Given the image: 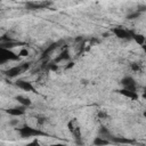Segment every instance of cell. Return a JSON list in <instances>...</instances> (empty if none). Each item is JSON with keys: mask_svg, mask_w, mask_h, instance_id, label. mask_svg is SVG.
Listing matches in <instances>:
<instances>
[{"mask_svg": "<svg viewBox=\"0 0 146 146\" xmlns=\"http://www.w3.org/2000/svg\"><path fill=\"white\" fill-rule=\"evenodd\" d=\"M16 130L18 131V133L21 135L22 138H30V137H40V136H44L46 133L42 132L39 129L32 128L30 125H24L22 128H16Z\"/></svg>", "mask_w": 146, "mask_h": 146, "instance_id": "cell-1", "label": "cell"}, {"mask_svg": "<svg viewBox=\"0 0 146 146\" xmlns=\"http://www.w3.org/2000/svg\"><path fill=\"white\" fill-rule=\"evenodd\" d=\"M67 128H68V131L72 133V136L74 137L76 144H83V141L81 140V129L79 127V123H78V120L76 119H72L67 122Z\"/></svg>", "mask_w": 146, "mask_h": 146, "instance_id": "cell-2", "label": "cell"}, {"mask_svg": "<svg viewBox=\"0 0 146 146\" xmlns=\"http://www.w3.org/2000/svg\"><path fill=\"white\" fill-rule=\"evenodd\" d=\"M19 58L18 54H15L11 49L0 47V65L7 63L8 60H19Z\"/></svg>", "mask_w": 146, "mask_h": 146, "instance_id": "cell-3", "label": "cell"}, {"mask_svg": "<svg viewBox=\"0 0 146 146\" xmlns=\"http://www.w3.org/2000/svg\"><path fill=\"white\" fill-rule=\"evenodd\" d=\"M29 67H30V63H22V64L17 65V66H14V67L7 70V71L5 72V74H6V76H8V78H16V76H18L19 74H22L23 72L27 71Z\"/></svg>", "mask_w": 146, "mask_h": 146, "instance_id": "cell-4", "label": "cell"}, {"mask_svg": "<svg viewBox=\"0 0 146 146\" xmlns=\"http://www.w3.org/2000/svg\"><path fill=\"white\" fill-rule=\"evenodd\" d=\"M51 5L50 0H43V1H29L25 3V8L27 10H39V9H46Z\"/></svg>", "mask_w": 146, "mask_h": 146, "instance_id": "cell-5", "label": "cell"}, {"mask_svg": "<svg viewBox=\"0 0 146 146\" xmlns=\"http://www.w3.org/2000/svg\"><path fill=\"white\" fill-rule=\"evenodd\" d=\"M112 32L119 39H123V40H131L132 39L131 38L132 31H130V30H125V29H122V27H113Z\"/></svg>", "mask_w": 146, "mask_h": 146, "instance_id": "cell-6", "label": "cell"}, {"mask_svg": "<svg viewBox=\"0 0 146 146\" xmlns=\"http://www.w3.org/2000/svg\"><path fill=\"white\" fill-rule=\"evenodd\" d=\"M121 84L125 89H129V90H132V91H137V82L132 76H124L121 80Z\"/></svg>", "mask_w": 146, "mask_h": 146, "instance_id": "cell-7", "label": "cell"}, {"mask_svg": "<svg viewBox=\"0 0 146 146\" xmlns=\"http://www.w3.org/2000/svg\"><path fill=\"white\" fill-rule=\"evenodd\" d=\"M15 84H16L18 88H21L22 90H24V91L36 92V91H35V88H34V87L32 86V83L29 82V81H25V80H18V81L15 82Z\"/></svg>", "mask_w": 146, "mask_h": 146, "instance_id": "cell-8", "label": "cell"}, {"mask_svg": "<svg viewBox=\"0 0 146 146\" xmlns=\"http://www.w3.org/2000/svg\"><path fill=\"white\" fill-rule=\"evenodd\" d=\"M116 92H119L120 95H122V96H124V97H128V98H130V99H132V100H137V99H138V94H137V91H132V90H129V89L123 88V89L116 90Z\"/></svg>", "mask_w": 146, "mask_h": 146, "instance_id": "cell-9", "label": "cell"}, {"mask_svg": "<svg viewBox=\"0 0 146 146\" xmlns=\"http://www.w3.org/2000/svg\"><path fill=\"white\" fill-rule=\"evenodd\" d=\"M6 112L9 114V115H13V116H21L23 114H25V106H16V107H11V108H8L6 110Z\"/></svg>", "mask_w": 146, "mask_h": 146, "instance_id": "cell-10", "label": "cell"}, {"mask_svg": "<svg viewBox=\"0 0 146 146\" xmlns=\"http://www.w3.org/2000/svg\"><path fill=\"white\" fill-rule=\"evenodd\" d=\"M71 58V55H70V52H68V49L67 48H65L56 58H55V60H54V63H56V64H58V63H60V62H63V60H68Z\"/></svg>", "mask_w": 146, "mask_h": 146, "instance_id": "cell-11", "label": "cell"}, {"mask_svg": "<svg viewBox=\"0 0 146 146\" xmlns=\"http://www.w3.org/2000/svg\"><path fill=\"white\" fill-rule=\"evenodd\" d=\"M60 44V41H58V42H54V43H51L50 46H48L47 48H46V50L42 52V58H46V57H48L54 50H56L57 48H58V46Z\"/></svg>", "mask_w": 146, "mask_h": 146, "instance_id": "cell-12", "label": "cell"}, {"mask_svg": "<svg viewBox=\"0 0 146 146\" xmlns=\"http://www.w3.org/2000/svg\"><path fill=\"white\" fill-rule=\"evenodd\" d=\"M111 143H114V144H135V140H131V139H128V138H124V137H112Z\"/></svg>", "mask_w": 146, "mask_h": 146, "instance_id": "cell-13", "label": "cell"}, {"mask_svg": "<svg viewBox=\"0 0 146 146\" xmlns=\"http://www.w3.org/2000/svg\"><path fill=\"white\" fill-rule=\"evenodd\" d=\"M15 99L21 104V105H23V106H25V107H27V106H31L32 105V100L30 99V98H27V97H24V96H16L15 97Z\"/></svg>", "mask_w": 146, "mask_h": 146, "instance_id": "cell-14", "label": "cell"}, {"mask_svg": "<svg viewBox=\"0 0 146 146\" xmlns=\"http://www.w3.org/2000/svg\"><path fill=\"white\" fill-rule=\"evenodd\" d=\"M131 38L138 43V44H140V46H143L144 43H145V36L143 35V34H139V33H135V32H132L131 33Z\"/></svg>", "mask_w": 146, "mask_h": 146, "instance_id": "cell-15", "label": "cell"}, {"mask_svg": "<svg viewBox=\"0 0 146 146\" xmlns=\"http://www.w3.org/2000/svg\"><path fill=\"white\" fill-rule=\"evenodd\" d=\"M110 144V140H107V139H105V138H103V137H96L95 139H94V145H96V146H100V145H108Z\"/></svg>", "mask_w": 146, "mask_h": 146, "instance_id": "cell-16", "label": "cell"}, {"mask_svg": "<svg viewBox=\"0 0 146 146\" xmlns=\"http://www.w3.org/2000/svg\"><path fill=\"white\" fill-rule=\"evenodd\" d=\"M16 46H18V43L15 42L14 40H11V41L0 42V47H2V48H7V49H11V48H14V47H16Z\"/></svg>", "mask_w": 146, "mask_h": 146, "instance_id": "cell-17", "label": "cell"}, {"mask_svg": "<svg viewBox=\"0 0 146 146\" xmlns=\"http://www.w3.org/2000/svg\"><path fill=\"white\" fill-rule=\"evenodd\" d=\"M140 16V13L139 11H133V13H131V14H128L127 15V19H129V21H132V19H136V18H138Z\"/></svg>", "mask_w": 146, "mask_h": 146, "instance_id": "cell-18", "label": "cell"}, {"mask_svg": "<svg viewBox=\"0 0 146 146\" xmlns=\"http://www.w3.org/2000/svg\"><path fill=\"white\" fill-rule=\"evenodd\" d=\"M130 68H131L132 71H135V72L140 71V66H139V64H137V63H131V64H130Z\"/></svg>", "mask_w": 146, "mask_h": 146, "instance_id": "cell-19", "label": "cell"}, {"mask_svg": "<svg viewBox=\"0 0 146 146\" xmlns=\"http://www.w3.org/2000/svg\"><path fill=\"white\" fill-rule=\"evenodd\" d=\"M27 55H29V50H27V49H24V48L21 49L19 52H18V56H19V57H26Z\"/></svg>", "mask_w": 146, "mask_h": 146, "instance_id": "cell-20", "label": "cell"}, {"mask_svg": "<svg viewBox=\"0 0 146 146\" xmlns=\"http://www.w3.org/2000/svg\"><path fill=\"white\" fill-rule=\"evenodd\" d=\"M48 67H49V70H51V71H57V68H58L56 63H51V64H49Z\"/></svg>", "mask_w": 146, "mask_h": 146, "instance_id": "cell-21", "label": "cell"}, {"mask_svg": "<svg viewBox=\"0 0 146 146\" xmlns=\"http://www.w3.org/2000/svg\"><path fill=\"white\" fill-rule=\"evenodd\" d=\"M146 10V6L145 5H140V6H138V8H137V11H139V13H144Z\"/></svg>", "mask_w": 146, "mask_h": 146, "instance_id": "cell-22", "label": "cell"}, {"mask_svg": "<svg viewBox=\"0 0 146 146\" xmlns=\"http://www.w3.org/2000/svg\"><path fill=\"white\" fill-rule=\"evenodd\" d=\"M46 120H47L46 117H38V119H36V123H38V124H43V123L46 122Z\"/></svg>", "mask_w": 146, "mask_h": 146, "instance_id": "cell-23", "label": "cell"}, {"mask_svg": "<svg viewBox=\"0 0 146 146\" xmlns=\"http://www.w3.org/2000/svg\"><path fill=\"white\" fill-rule=\"evenodd\" d=\"M9 124H10V125H13V127H15V125H17V124H18V120L13 119V120H10V121H9Z\"/></svg>", "mask_w": 146, "mask_h": 146, "instance_id": "cell-24", "label": "cell"}, {"mask_svg": "<svg viewBox=\"0 0 146 146\" xmlns=\"http://www.w3.org/2000/svg\"><path fill=\"white\" fill-rule=\"evenodd\" d=\"M73 66H74V63H72V62H71V63H68V65H66V66H65V68H67V70H68V68H71V67H73Z\"/></svg>", "mask_w": 146, "mask_h": 146, "instance_id": "cell-25", "label": "cell"}, {"mask_svg": "<svg viewBox=\"0 0 146 146\" xmlns=\"http://www.w3.org/2000/svg\"><path fill=\"white\" fill-rule=\"evenodd\" d=\"M0 1H1V0H0Z\"/></svg>", "mask_w": 146, "mask_h": 146, "instance_id": "cell-26", "label": "cell"}]
</instances>
